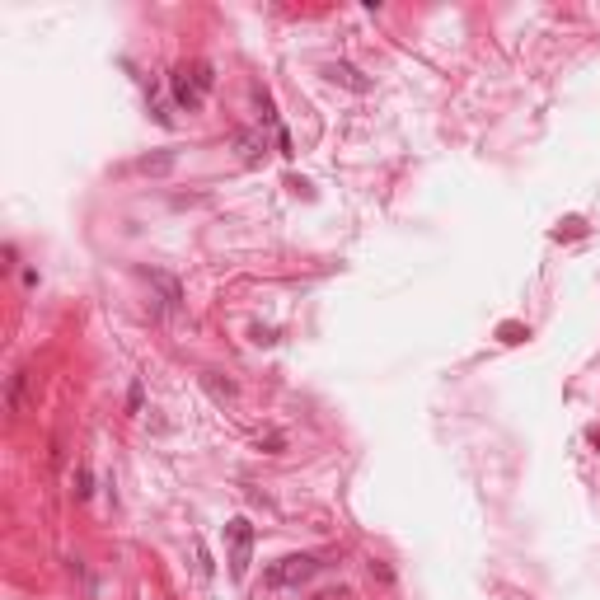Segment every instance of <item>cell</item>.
I'll use <instances>...</instances> for the list:
<instances>
[{"instance_id":"9","label":"cell","mask_w":600,"mask_h":600,"mask_svg":"<svg viewBox=\"0 0 600 600\" xmlns=\"http://www.w3.org/2000/svg\"><path fill=\"white\" fill-rule=\"evenodd\" d=\"M174 164V155H159V159H141V169H169Z\"/></svg>"},{"instance_id":"3","label":"cell","mask_w":600,"mask_h":600,"mask_svg":"<svg viewBox=\"0 0 600 600\" xmlns=\"http://www.w3.org/2000/svg\"><path fill=\"white\" fill-rule=\"evenodd\" d=\"M225 540H230V577H244L249 573V563H254V525L244 521V516H235V521L225 525Z\"/></svg>"},{"instance_id":"1","label":"cell","mask_w":600,"mask_h":600,"mask_svg":"<svg viewBox=\"0 0 600 600\" xmlns=\"http://www.w3.org/2000/svg\"><path fill=\"white\" fill-rule=\"evenodd\" d=\"M211 85H216L211 61H183V66H174V76H169V94H174V104H179L183 113H197V108L207 104Z\"/></svg>"},{"instance_id":"4","label":"cell","mask_w":600,"mask_h":600,"mask_svg":"<svg viewBox=\"0 0 600 600\" xmlns=\"http://www.w3.org/2000/svg\"><path fill=\"white\" fill-rule=\"evenodd\" d=\"M324 76L333 80V85H347L352 94H366V89H370V80H362V71H357V66H347V61H329V66H324Z\"/></svg>"},{"instance_id":"2","label":"cell","mask_w":600,"mask_h":600,"mask_svg":"<svg viewBox=\"0 0 600 600\" xmlns=\"http://www.w3.org/2000/svg\"><path fill=\"white\" fill-rule=\"evenodd\" d=\"M319 558L314 553H291V558H282V563H272L267 568V586H305L310 577H319Z\"/></svg>"},{"instance_id":"7","label":"cell","mask_w":600,"mask_h":600,"mask_svg":"<svg viewBox=\"0 0 600 600\" xmlns=\"http://www.w3.org/2000/svg\"><path fill=\"white\" fill-rule=\"evenodd\" d=\"M497 338H502V342H521L525 329H521V324H502V329H497Z\"/></svg>"},{"instance_id":"8","label":"cell","mask_w":600,"mask_h":600,"mask_svg":"<svg viewBox=\"0 0 600 600\" xmlns=\"http://www.w3.org/2000/svg\"><path fill=\"white\" fill-rule=\"evenodd\" d=\"M197 573L211 577V553H207V544H202V540H197Z\"/></svg>"},{"instance_id":"5","label":"cell","mask_w":600,"mask_h":600,"mask_svg":"<svg viewBox=\"0 0 600 600\" xmlns=\"http://www.w3.org/2000/svg\"><path fill=\"white\" fill-rule=\"evenodd\" d=\"M146 282H155V287H159V314H174V310H179L183 291H179V282H174L169 272H146Z\"/></svg>"},{"instance_id":"6","label":"cell","mask_w":600,"mask_h":600,"mask_svg":"<svg viewBox=\"0 0 600 600\" xmlns=\"http://www.w3.org/2000/svg\"><path fill=\"white\" fill-rule=\"evenodd\" d=\"M235 151H239V159H244V164H258L263 151H267V136H263V131H239V136H235Z\"/></svg>"}]
</instances>
